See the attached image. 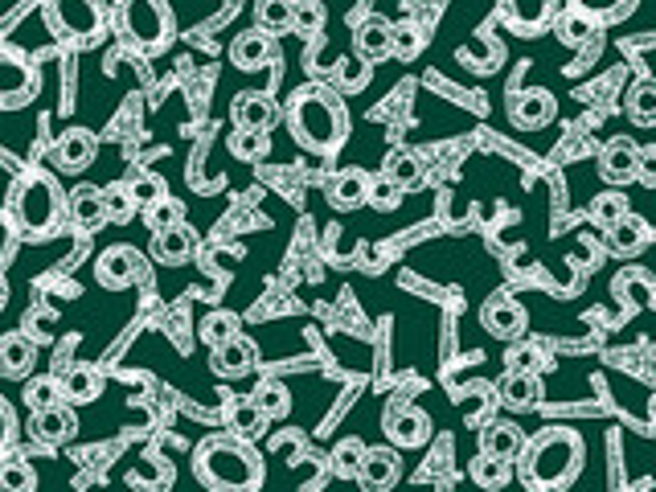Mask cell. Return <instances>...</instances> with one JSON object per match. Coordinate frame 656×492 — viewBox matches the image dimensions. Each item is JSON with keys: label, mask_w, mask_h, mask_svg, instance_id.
Returning a JSON list of instances; mask_svg holds the SVG:
<instances>
[{"label": "cell", "mask_w": 656, "mask_h": 492, "mask_svg": "<svg viewBox=\"0 0 656 492\" xmlns=\"http://www.w3.org/2000/svg\"><path fill=\"white\" fill-rule=\"evenodd\" d=\"M4 210L13 213L17 230H21L26 239H46V234H54V230L62 227V218H67V189L58 185V177L46 173V169H26V173L9 185Z\"/></svg>", "instance_id": "obj_4"}, {"label": "cell", "mask_w": 656, "mask_h": 492, "mask_svg": "<svg viewBox=\"0 0 656 492\" xmlns=\"http://www.w3.org/2000/svg\"><path fill=\"white\" fill-rule=\"evenodd\" d=\"M94 157H99V135H94L91 128H67V132L58 135L54 160L62 173H82V169H91Z\"/></svg>", "instance_id": "obj_14"}, {"label": "cell", "mask_w": 656, "mask_h": 492, "mask_svg": "<svg viewBox=\"0 0 656 492\" xmlns=\"http://www.w3.org/2000/svg\"><path fill=\"white\" fill-rule=\"evenodd\" d=\"M632 4H636V0H571V9L587 13L591 21H599V26H607V21L632 13Z\"/></svg>", "instance_id": "obj_42"}, {"label": "cell", "mask_w": 656, "mask_h": 492, "mask_svg": "<svg viewBox=\"0 0 656 492\" xmlns=\"http://www.w3.org/2000/svg\"><path fill=\"white\" fill-rule=\"evenodd\" d=\"M33 358H38V341L29 333H9L0 341V373L4 378H29Z\"/></svg>", "instance_id": "obj_25"}, {"label": "cell", "mask_w": 656, "mask_h": 492, "mask_svg": "<svg viewBox=\"0 0 656 492\" xmlns=\"http://www.w3.org/2000/svg\"><path fill=\"white\" fill-rule=\"evenodd\" d=\"M38 489V472H33V464H29L26 455L4 452L0 455V492H33Z\"/></svg>", "instance_id": "obj_28"}, {"label": "cell", "mask_w": 656, "mask_h": 492, "mask_svg": "<svg viewBox=\"0 0 656 492\" xmlns=\"http://www.w3.org/2000/svg\"><path fill=\"white\" fill-rule=\"evenodd\" d=\"M99 390H103V378H99L91 365H79V370H70L67 378H62V399L67 402H94Z\"/></svg>", "instance_id": "obj_34"}, {"label": "cell", "mask_w": 656, "mask_h": 492, "mask_svg": "<svg viewBox=\"0 0 656 492\" xmlns=\"http://www.w3.org/2000/svg\"><path fill=\"white\" fill-rule=\"evenodd\" d=\"M423 41H427V33L418 26H411V21H402V26H394V58H402V62H411V58H418V50H423Z\"/></svg>", "instance_id": "obj_48"}, {"label": "cell", "mask_w": 656, "mask_h": 492, "mask_svg": "<svg viewBox=\"0 0 656 492\" xmlns=\"http://www.w3.org/2000/svg\"><path fill=\"white\" fill-rule=\"evenodd\" d=\"M382 431L394 448H423L431 440V419L411 402H390L386 414H382Z\"/></svg>", "instance_id": "obj_9"}, {"label": "cell", "mask_w": 656, "mask_h": 492, "mask_svg": "<svg viewBox=\"0 0 656 492\" xmlns=\"http://www.w3.org/2000/svg\"><path fill=\"white\" fill-rule=\"evenodd\" d=\"M268 148H271L268 132H246V128H239V132L230 135V152L239 160H263Z\"/></svg>", "instance_id": "obj_45"}, {"label": "cell", "mask_w": 656, "mask_h": 492, "mask_svg": "<svg viewBox=\"0 0 656 492\" xmlns=\"http://www.w3.org/2000/svg\"><path fill=\"white\" fill-rule=\"evenodd\" d=\"M140 213H144V227L148 230H164V227H173V222H185V210H181V201L169 198V193H164V198H157L152 205H144Z\"/></svg>", "instance_id": "obj_41"}, {"label": "cell", "mask_w": 656, "mask_h": 492, "mask_svg": "<svg viewBox=\"0 0 656 492\" xmlns=\"http://www.w3.org/2000/svg\"><path fill=\"white\" fill-rule=\"evenodd\" d=\"M607 242H612V251L616 254H640L644 242H648V222L636 218V213H624L616 227L607 230Z\"/></svg>", "instance_id": "obj_27"}, {"label": "cell", "mask_w": 656, "mask_h": 492, "mask_svg": "<svg viewBox=\"0 0 656 492\" xmlns=\"http://www.w3.org/2000/svg\"><path fill=\"white\" fill-rule=\"evenodd\" d=\"M17 435H21V423H17L13 402L0 394V455L13 452V448H17Z\"/></svg>", "instance_id": "obj_50"}, {"label": "cell", "mask_w": 656, "mask_h": 492, "mask_svg": "<svg viewBox=\"0 0 656 492\" xmlns=\"http://www.w3.org/2000/svg\"><path fill=\"white\" fill-rule=\"evenodd\" d=\"M67 218L79 230H99L108 222V198L99 185H74L67 193Z\"/></svg>", "instance_id": "obj_19"}, {"label": "cell", "mask_w": 656, "mask_h": 492, "mask_svg": "<svg viewBox=\"0 0 656 492\" xmlns=\"http://www.w3.org/2000/svg\"><path fill=\"white\" fill-rule=\"evenodd\" d=\"M513 476V464L509 460H496V455L481 452L472 460V480L481 484V489H501V484H509Z\"/></svg>", "instance_id": "obj_35"}, {"label": "cell", "mask_w": 656, "mask_h": 492, "mask_svg": "<svg viewBox=\"0 0 656 492\" xmlns=\"http://www.w3.org/2000/svg\"><path fill=\"white\" fill-rule=\"evenodd\" d=\"M501 13L517 33H542V29L554 26L558 17V0H501Z\"/></svg>", "instance_id": "obj_16"}, {"label": "cell", "mask_w": 656, "mask_h": 492, "mask_svg": "<svg viewBox=\"0 0 656 492\" xmlns=\"http://www.w3.org/2000/svg\"><path fill=\"white\" fill-rule=\"evenodd\" d=\"M624 107H628V120L636 123V128H656V82L653 79L632 82Z\"/></svg>", "instance_id": "obj_31"}, {"label": "cell", "mask_w": 656, "mask_h": 492, "mask_svg": "<svg viewBox=\"0 0 656 492\" xmlns=\"http://www.w3.org/2000/svg\"><path fill=\"white\" fill-rule=\"evenodd\" d=\"M583 472V435L571 426H546L534 440H525L522 455H517V476L529 489L554 492L575 484Z\"/></svg>", "instance_id": "obj_3"}, {"label": "cell", "mask_w": 656, "mask_h": 492, "mask_svg": "<svg viewBox=\"0 0 656 492\" xmlns=\"http://www.w3.org/2000/svg\"><path fill=\"white\" fill-rule=\"evenodd\" d=\"M402 193H406V189H402L398 181H390L386 173H382V177H370V201H365V205H374V210L390 213V210H398Z\"/></svg>", "instance_id": "obj_44"}, {"label": "cell", "mask_w": 656, "mask_h": 492, "mask_svg": "<svg viewBox=\"0 0 656 492\" xmlns=\"http://www.w3.org/2000/svg\"><path fill=\"white\" fill-rule=\"evenodd\" d=\"M398 476H402L398 448H370L362 460V472H357V480H362L365 489H390V484H398Z\"/></svg>", "instance_id": "obj_23"}, {"label": "cell", "mask_w": 656, "mask_h": 492, "mask_svg": "<svg viewBox=\"0 0 656 492\" xmlns=\"http://www.w3.org/2000/svg\"><path fill=\"white\" fill-rule=\"evenodd\" d=\"M280 103L271 99L268 91H242L234 94V103H230V120L234 128H246V132H271L275 123H280Z\"/></svg>", "instance_id": "obj_13"}, {"label": "cell", "mask_w": 656, "mask_h": 492, "mask_svg": "<svg viewBox=\"0 0 656 492\" xmlns=\"http://www.w3.org/2000/svg\"><path fill=\"white\" fill-rule=\"evenodd\" d=\"M29 435L41 443V448H62L79 435V419H74V402H54L46 411H33L29 419Z\"/></svg>", "instance_id": "obj_11"}, {"label": "cell", "mask_w": 656, "mask_h": 492, "mask_svg": "<svg viewBox=\"0 0 656 492\" xmlns=\"http://www.w3.org/2000/svg\"><path fill=\"white\" fill-rule=\"evenodd\" d=\"M644 185H656V148H640V177Z\"/></svg>", "instance_id": "obj_54"}, {"label": "cell", "mask_w": 656, "mask_h": 492, "mask_svg": "<svg viewBox=\"0 0 656 492\" xmlns=\"http://www.w3.org/2000/svg\"><path fill=\"white\" fill-rule=\"evenodd\" d=\"M292 29H295V33H304V38L321 33V29H324V0H295Z\"/></svg>", "instance_id": "obj_46"}, {"label": "cell", "mask_w": 656, "mask_h": 492, "mask_svg": "<svg viewBox=\"0 0 656 492\" xmlns=\"http://www.w3.org/2000/svg\"><path fill=\"white\" fill-rule=\"evenodd\" d=\"M365 79H370V67H362V62H341V82L345 87H365Z\"/></svg>", "instance_id": "obj_53"}, {"label": "cell", "mask_w": 656, "mask_h": 492, "mask_svg": "<svg viewBox=\"0 0 656 492\" xmlns=\"http://www.w3.org/2000/svg\"><path fill=\"white\" fill-rule=\"evenodd\" d=\"M198 254V234L185 222H173L164 230H152V259L164 267H181Z\"/></svg>", "instance_id": "obj_17"}, {"label": "cell", "mask_w": 656, "mask_h": 492, "mask_svg": "<svg viewBox=\"0 0 656 492\" xmlns=\"http://www.w3.org/2000/svg\"><path fill=\"white\" fill-rule=\"evenodd\" d=\"M46 324H54V317H33L29 320V337H33V341H50V329H46Z\"/></svg>", "instance_id": "obj_55"}, {"label": "cell", "mask_w": 656, "mask_h": 492, "mask_svg": "<svg viewBox=\"0 0 656 492\" xmlns=\"http://www.w3.org/2000/svg\"><path fill=\"white\" fill-rule=\"evenodd\" d=\"M295 21V0H255V26L263 33H292Z\"/></svg>", "instance_id": "obj_30"}, {"label": "cell", "mask_w": 656, "mask_h": 492, "mask_svg": "<svg viewBox=\"0 0 656 492\" xmlns=\"http://www.w3.org/2000/svg\"><path fill=\"white\" fill-rule=\"evenodd\" d=\"M522 448H525L522 426L509 423V419H493V423L481 426V452H488V455H496V460H509V464H517Z\"/></svg>", "instance_id": "obj_22"}, {"label": "cell", "mask_w": 656, "mask_h": 492, "mask_svg": "<svg viewBox=\"0 0 656 492\" xmlns=\"http://www.w3.org/2000/svg\"><path fill=\"white\" fill-rule=\"evenodd\" d=\"M255 361H259L255 341H246L242 333L210 349V365H214L218 378H242V373L255 370Z\"/></svg>", "instance_id": "obj_18"}, {"label": "cell", "mask_w": 656, "mask_h": 492, "mask_svg": "<svg viewBox=\"0 0 656 492\" xmlns=\"http://www.w3.org/2000/svg\"><path fill=\"white\" fill-rule=\"evenodd\" d=\"M251 399L259 402V411L268 414V419H283V414L292 411V399H287V386H283V382H259Z\"/></svg>", "instance_id": "obj_38"}, {"label": "cell", "mask_w": 656, "mask_h": 492, "mask_svg": "<svg viewBox=\"0 0 656 492\" xmlns=\"http://www.w3.org/2000/svg\"><path fill=\"white\" fill-rule=\"evenodd\" d=\"M616 295H619V304L648 308V304H653V283L644 280L640 271H628V275H619V280H616Z\"/></svg>", "instance_id": "obj_40"}, {"label": "cell", "mask_w": 656, "mask_h": 492, "mask_svg": "<svg viewBox=\"0 0 656 492\" xmlns=\"http://www.w3.org/2000/svg\"><path fill=\"white\" fill-rule=\"evenodd\" d=\"M201 341L214 349L222 345V341H230V337H239V317L234 312H210V317L201 320Z\"/></svg>", "instance_id": "obj_39"}, {"label": "cell", "mask_w": 656, "mask_h": 492, "mask_svg": "<svg viewBox=\"0 0 656 492\" xmlns=\"http://www.w3.org/2000/svg\"><path fill=\"white\" fill-rule=\"evenodd\" d=\"M599 177L607 185H632L640 177V144L632 135H616L607 140L599 157Z\"/></svg>", "instance_id": "obj_12"}, {"label": "cell", "mask_w": 656, "mask_h": 492, "mask_svg": "<svg viewBox=\"0 0 656 492\" xmlns=\"http://www.w3.org/2000/svg\"><path fill=\"white\" fill-rule=\"evenodd\" d=\"M111 21L120 38L140 53H164L176 38V17L169 0H115Z\"/></svg>", "instance_id": "obj_5"}, {"label": "cell", "mask_w": 656, "mask_h": 492, "mask_svg": "<svg viewBox=\"0 0 656 492\" xmlns=\"http://www.w3.org/2000/svg\"><path fill=\"white\" fill-rule=\"evenodd\" d=\"M4 300H9V283H4V271H0V308H4Z\"/></svg>", "instance_id": "obj_56"}, {"label": "cell", "mask_w": 656, "mask_h": 492, "mask_svg": "<svg viewBox=\"0 0 656 492\" xmlns=\"http://www.w3.org/2000/svg\"><path fill=\"white\" fill-rule=\"evenodd\" d=\"M41 17L62 41L94 46L108 29V4L103 0H41Z\"/></svg>", "instance_id": "obj_6"}, {"label": "cell", "mask_w": 656, "mask_h": 492, "mask_svg": "<svg viewBox=\"0 0 656 492\" xmlns=\"http://www.w3.org/2000/svg\"><path fill=\"white\" fill-rule=\"evenodd\" d=\"M271 58H275V38L263 33L259 26L230 41V62H234L239 70H263Z\"/></svg>", "instance_id": "obj_20"}, {"label": "cell", "mask_w": 656, "mask_h": 492, "mask_svg": "<svg viewBox=\"0 0 656 492\" xmlns=\"http://www.w3.org/2000/svg\"><path fill=\"white\" fill-rule=\"evenodd\" d=\"M21 230H17V222H13V213L0 205V271L13 263V254H17V247H21Z\"/></svg>", "instance_id": "obj_49"}, {"label": "cell", "mask_w": 656, "mask_h": 492, "mask_svg": "<svg viewBox=\"0 0 656 492\" xmlns=\"http://www.w3.org/2000/svg\"><path fill=\"white\" fill-rule=\"evenodd\" d=\"M365 452H370V448H365L362 440H353V435H349V440H341L333 448V472H336V476H345V480H357Z\"/></svg>", "instance_id": "obj_36"}, {"label": "cell", "mask_w": 656, "mask_h": 492, "mask_svg": "<svg viewBox=\"0 0 656 492\" xmlns=\"http://www.w3.org/2000/svg\"><path fill=\"white\" fill-rule=\"evenodd\" d=\"M287 132L304 152L312 157H333L336 148L349 140V111L341 103V94L329 87H300L283 107Z\"/></svg>", "instance_id": "obj_1"}, {"label": "cell", "mask_w": 656, "mask_h": 492, "mask_svg": "<svg viewBox=\"0 0 656 492\" xmlns=\"http://www.w3.org/2000/svg\"><path fill=\"white\" fill-rule=\"evenodd\" d=\"M648 414H653V423H656V394H653V402H648Z\"/></svg>", "instance_id": "obj_57"}, {"label": "cell", "mask_w": 656, "mask_h": 492, "mask_svg": "<svg viewBox=\"0 0 656 492\" xmlns=\"http://www.w3.org/2000/svg\"><path fill=\"white\" fill-rule=\"evenodd\" d=\"M193 476L214 492H251L263 484L268 468H263V455L255 452V443L246 435L222 431V435H210V440L198 443Z\"/></svg>", "instance_id": "obj_2"}, {"label": "cell", "mask_w": 656, "mask_h": 492, "mask_svg": "<svg viewBox=\"0 0 656 492\" xmlns=\"http://www.w3.org/2000/svg\"><path fill=\"white\" fill-rule=\"evenodd\" d=\"M329 201H333L336 210H362L365 201H370V173H362V169L336 173L329 181Z\"/></svg>", "instance_id": "obj_26"}, {"label": "cell", "mask_w": 656, "mask_h": 492, "mask_svg": "<svg viewBox=\"0 0 656 492\" xmlns=\"http://www.w3.org/2000/svg\"><path fill=\"white\" fill-rule=\"evenodd\" d=\"M628 213V198L624 193H599V198L591 201V222L599 230H612Z\"/></svg>", "instance_id": "obj_37"}, {"label": "cell", "mask_w": 656, "mask_h": 492, "mask_svg": "<svg viewBox=\"0 0 656 492\" xmlns=\"http://www.w3.org/2000/svg\"><path fill=\"white\" fill-rule=\"evenodd\" d=\"M505 361H509V370H517V373H537L542 370V349L537 345H513Z\"/></svg>", "instance_id": "obj_51"}, {"label": "cell", "mask_w": 656, "mask_h": 492, "mask_svg": "<svg viewBox=\"0 0 656 492\" xmlns=\"http://www.w3.org/2000/svg\"><path fill=\"white\" fill-rule=\"evenodd\" d=\"M353 50H357V58H362L365 67L394 58V26H390L386 17H365L362 26H357V33H353Z\"/></svg>", "instance_id": "obj_15"}, {"label": "cell", "mask_w": 656, "mask_h": 492, "mask_svg": "<svg viewBox=\"0 0 656 492\" xmlns=\"http://www.w3.org/2000/svg\"><path fill=\"white\" fill-rule=\"evenodd\" d=\"M525 324H529V317H525V308L513 295L496 292L481 304V329L488 337H496V341H517V337H525Z\"/></svg>", "instance_id": "obj_10"}, {"label": "cell", "mask_w": 656, "mask_h": 492, "mask_svg": "<svg viewBox=\"0 0 656 492\" xmlns=\"http://www.w3.org/2000/svg\"><path fill=\"white\" fill-rule=\"evenodd\" d=\"M132 198H135V205L144 210V205H152L157 198H164V181L161 177H140L132 185Z\"/></svg>", "instance_id": "obj_52"}, {"label": "cell", "mask_w": 656, "mask_h": 492, "mask_svg": "<svg viewBox=\"0 0 656 492\" xmlns=\"http://www.w3.org/2000/svg\"><path fill=\"white\" fill-rule=\"evenodd\" d=\"M41 91V74L26 50L0 46V107H26Z\"/></svg>", "instance_id": "obj_7"}, {"label": "cell", "mask_w": 656, "mask_h": 492, "mask_svg": "<svg viewBox=\"0 0 656 492\" xmlns=\"http://www.w3.org/2000/svg\"><path fill=\"white\" fill-rule=\"evenodd\" d=\"M382 173L390 177V181H398L402 189H415L418 181H423V160H418V152H411V148H394L386 157V169Z\"/></svg>", "instance_id": "obj_32"}, {"label": "cell", "mask_w": 656, "mask_h": 492, "mask_svg": "<svg viewBox=\"0 0 656 492\" xmlns=\"http://www.w3.org/2000/svg\"><path fill=\"white\" fill-rule=\"evenodd\" d=\"M148 275V259L135 247H108L94 263V280L108 292H120V288H132Z\"/></svg>", "instance_id": "obj_8"}, {"label": "cell", "mask_w": 656, "mask_h": 492, "mask_svg": "<svg viewBox=\"0 0 656 492\" xmlns=\"http://www.w3.org/2000/svg\"><path fill=\"white\" fill-rule=\"evenodd\" d=\"M103 198H108V222H128L140 210L132 198V185H103Z\"/></svg>", "instance_id": "obj_47"}, {"label": "cell", "mask_w": 656, "mask_h": 492, "mask_svg": "<svg viewBox=\"0 0 656 492\" xmlns=\"http://www.w3.org/2000/svg\"><path fill=\"white\" fill-rule=\"evenodd\" d=\"M226 426L234 431V435L259 440V435H263V426H268V414L259 411V402H255V399H239V402H230Z\"/></svg>", "instance_id": "obj_29"}, {"label": "cell", "mask_w": 656, "mask_h": 492, "mask_svg": "<svg viewBox=\"0 0 656 492\" xmlns=\"http://www.w3.org/2000/svg\"><path fill=\"white\" fill-rule=\"evenodd\" d=\"M554 94L546 87H529V91H517L509 99V116L517 128H542V123L554 120Z\"/></svg>", "instance_id": "obj_21"}, {"label": "cell", "mask_w": 656, "mask_h": 492, "mask_svg": "<svg viewBox=\"0 0 656 492\" xmlns=\"http://www.w3.org/2000/svg\"><path fill=\"white\" fill-rule=\"evenodd\" d=\"M496 394H501V402H505L509 411H534L537 402H542V382H537V373L509 370L505 378H501Z\"/></svg>", "instance_id": "obj_24"}, {"label": "cell", "mask_w": 656, "mask_h": 492, "mask_svg": "<svg viewBox=\"0 0 656 492\" xmlns=\"http://www.w3.org/2000/svg\"><path fill=\"white\" fill-rule=\"evenodd\" d=\"M554 33H558L566 46H587V41L599 33V21H591V17L578 13V9H566V13L554 17Z\"/></svg>", "instance_id": "obj_33"}, {"label": "cell", "mask_w": 656, "mask_h": 492, "mask_svg": "<svg viewBox=\"0 0 656 492\" xmlns=\"http://www.w3.org/2000/svg\"><path fill=\"white\" fill-rule=\"evenodd\" d=\"M54 402H62V378H33L26 386L29 411H46V406H54Z\"/></svg>", "instance_id": "obj_43"}]
</instances>
